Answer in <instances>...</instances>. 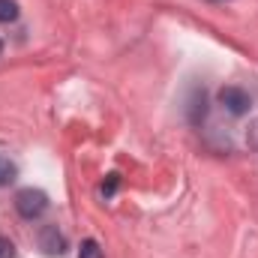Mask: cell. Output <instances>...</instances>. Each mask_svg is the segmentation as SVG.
I'll list each match as a JSON object with an SVG mask.
<instances>
[{
  "mask_svg": "<svg viewBox=\"0 0 258 258\" xmlns=\"http://www.w3.org/2000/svg\"><path fill=\"white\" fill-rule=\"evenodd\" d=\"M15 210H18L24 219H39V216L48 210V195L42 192V189L27 186V189H21V192L15 195Z\"/></svg>",
  "mask_w": 258,
  "mask_h": 258,
  "instance_id": "1",
  "label": "cell"
},
{
  "mask_svg": "<svg viewBox=\"0 0 258 258\" xmlns=\"http://www.w3.org/2000/svg\"><path fill=\"white\" fill-rule=\"evenodd\" d=\"M219 102H222L225 111H231V114H237V117L252 108V96H249L243 87H234V84H228V87L219 90Z\"/></svg>",
  "mask_w": 258,
  "mask_h": 258,
  "instance_id": "2",
  "label": "cell"
},
{
  "mask_svg": "<svg viewBox=\"0 0 258 258\" xmlns=\"http://www.w3.org/2000/svg\"><path fill=\"white\" fill-rule=\"evenodd\" d=\"M39 249L45 255H63L66 252V237L57 231V225H45L39 231Z\"/></svg>",
  "mask_w": 258,
  "mask_h": 258,
  "instance_id": "3",
  "label": "cell"
},
{
  "mask_svg": "<svg viewBox=\"0 0 258 258\" xmlns=\"http://www.w3.org/2000/svg\"><path fill=\"white\" fill-rule=\"evenodd\" d=\"M15 174H18L15 162H12V159H6V156H0V186H9V183L15 180Z\"/></svg>",
  "mask_w": 258,
  "mask_h": 258,
  "instance_id": "4",
  "label": "cell"
},
{
  "mask_svg": "<svg viewBox=\"0 0 258 258\" xmlns=\"http://www.w3.org/2000/svg\"><path fill=\"white\" fill-rule=\"evenodd\" d=\"M15 18H18V3H15V0H0V21L9 24V21H15Z\"/></svg>",
  "mask_w": 258,
  "mask_h": 258,
  "instance_id": "5",
  "label": "cell"
},
{
  "mask_svg": "<svg viewBox=\"0 0 258 258\" xmlns=\"http://www.w3.org/2000/svg\"><path fill=\"white\" fill-rule=\"evenodd\" d=\"M78 258H102L99 243H96V240H84V243H81V252H78Z\"/></svg>",
  "mask_w": 258,
  "mask_h": 258,
  "instance_id": "6",
  "label": "cell"
},
{
  "mask_svg": "<svg viewBox=\"0 0 258 258\" xmlns=\"http://www.w3.org/2000/svg\"><path fill=\"white\" fill-rule=\"evenodd\" d=\"M0 258H15V246L6 237H0Z\"/></svg>",
  "mask_w": 258,
  "mask_h": 258,
  "instance_id": "7",
  "label": "cell"
},
{
  "mask_svg": "<svg viewBox=\"0 0 258 258\" xmlns=\"http://www.w3.org/2000/svg\"><path fill=\"white\" fill-rule=\"evenodd\" d=\"M114 189H117V174H108V183H102V195H105V198H111Z\"/></svg>",
  "mask_w": 258,
  "mask_h": 258,
  "instance_id": "8",
  "label": "cell"
},
{
  "mask_svg": "<svg viewBox=\"0 0 258 258\" xmlns=\"http://www.w3.org/2000/svg\"><path fill=\"white\" fill-rule=\"evenodd\" d=\"M246 138H249V144H252V147L258 150V117L252 120V123H249V132H246Z\"/></svg>",
  "mask_w": 258,
  "mask_h": 258,
  "instance_id": "9",
  "label": "cell"
},
{
  "mask_svg": "<svg viewBox=\"0 0 258 258\" xmlns=\"http://www.w3.org/2000/svg\"><path fill=\"white\" fill-rule=\"evenodd\" d=\"M0 51H3V42H0Z\"/></svg>",
  "mask_w": 258,
  "mask_h": 258,
  "instance_id": "10",
  "label": "cell"
}]
</instances>
